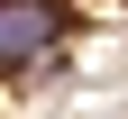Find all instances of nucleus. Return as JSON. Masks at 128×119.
<instances>
[{"label": "nucleus", "mask_w": 128, "mask_h": 119, "mask_svg": "<svg viewBox=\"0 0 128 119\" xmlns=\"http://www.w3.org/2000/svg\"><path fill=\"white\" fill-rule=\"evenodd\" d=\"M64 46V9L55 0H0V73H28Z\"/></svg>", "instance_id": "1"}]
</instances>
